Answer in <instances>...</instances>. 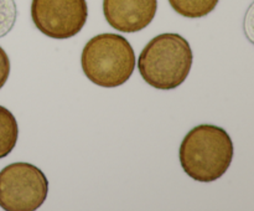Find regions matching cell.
I'll list each match as a JSON object with an SVG mask.
<instances>
[{
    "instance_id": "1",
    "label": "cell",
    "mask_w": 254,
    "mask_h": 211,
    "mask_svg": "<svg viewBox=\"0 0 254 211\" xmlns=\"http://www.w3.org/2000/svg\"><path fill=\"white\" fill-rule=\"evenodd\" d=\"M235 155L230 134L213 124H200L184 138L179 158L184 171L200 183H212L222 178Z\"/></svg>"
},
{
    "instance_id": "2",
    "label": "cell",
    "mask_w": 254,
    "mask_h": 211,
    "mask_svg": "<svg viewBox=\"0 0 254 211\" xmlns=\"http://www.w3.org/2000/svg\"><path fill=\"white\" fill-rule=\"evenodd\" d=\"M193 62L190 44L179 34H160L146 44L138 59L141 78L156 89H174L188 78Z\"/></svg>"
},
{
    "instance_id": "3",
    "label": "cell",
    "mask_w": 254,
    "mask_h": 211,
    "mask_svg": "<svg viewBox=\"0 0 254 211\" xmlns=\"http://www.w3.org/2000/svg\"><path fill=\"white\" fill-rule=\"evenodd\" d=\"M81 66L96 86L114 88L126 83L135 69V52L128 40L118 34H99L82 50Z\"/></svg>"
},
{
    "instance_id": "4",
    "label": "cell",
    "mask_w": 254,
    "mask_h": 211,
    "mask_svg": "<svg viewBox=\"0 0 254 211\" xmlns=\"http://www.w3.org/2000/svg\"><path fill=\"white\" fill-rule=\"evenodd\" d=\"M49 180L30 163H12L0 171V208L6 211H35L46 201Z\"/></svg>"
},
{
    "instance_id": "5",
    "label": "cell",
    "mask_w": 254,
    "mask_h": 211,
    "mask_svg": "<svg viewBox=\"0 0 254 211\" xmlns=\"http://www.w3.org/2000/svg\"><path fill=\"white\" fill-rule=\"evenodd\" d=\"M88 17L86 0H32L31 19L45 36L64 40L83 29Z\"/></svg>"
},
{
    "instance_id": "6",
    "label": "cell",
    "mask_w": 254,
    "mask_h": 211,
    "mask_svg": "<svg viewBox=\"0 0 254 211\" xmlns=\"http://www.w3.org/2000/svg\"><path fill=\"white\" fill-rule=\"evenodd\" d=\"M158 10V0H103L107 22L121 32H138L150 25Z\"/></svg>"
},
{
    "instance_id": "7",
    "label": "cell",
    "mask_w": 254,
    "mask_h": 211,
    "mask_svg": "<svg viewBox=\"0 0 254 211\" xmlns=\"http://www.w3.org/2000/svg\"><path fill=\"white\" fill-rule=\"evenodd\" d=\"M19 138V126L14 114L0 106V159L9 155Z\"/></svg>"
},
{
    "instance_id": "8",
    "label": "cell",
    "mask_w": 254,
    "mask_h": 211,
    "mask_svg": "<svg viewBox=\"0 0 254 211\" xmlns=\"http://www.w3.org/2000/svg\"><path fill=\"white\" fill-rule=\"evenodd\" d=\"M220 0H169L174 10L181 16L200 19L215 10Z\"/></svg>"
},
{
    "instance_id": "9",
    "label": "cell",
    "mask_w": 254,
    "mask_h": 211,
    "mask_svg": "<svg viewBox=\"0 0 254 211\" xmlns=\"http://www.w3.org/2000/svg\"><path fill=\"white\" fill-rule=\"evenodd\" d=\"M16 17L17 7L15 0H0V39L11 31Z\"/></svg>"
},
{
    "instance_id": "10",
    "label": "cell",
    "mask_w": 254,
    "mask_h": 211,
    "mask_svg": "<svg viewBox=\"0 0 254 211\" xmlns=\"http://www.w3.org/2000/svg\"><path fill=\"white\" fill-rule=\"evenodd\" d=\"M10 74V60L5 50L0 46V89L5 86Z\"/></svg>"
}]
</instances>
